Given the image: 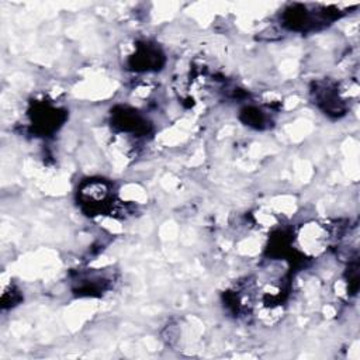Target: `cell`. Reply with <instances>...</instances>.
<instances>
[{"instance_id":"obj_1","label":"cell","mask_w":360,"mask_h":360,"mask_svg":"<svg viewBox=\"0 0 360 360\" xmlns=\"http://www.w3.org/2000/svg\"><path fill=\"white\" fill-rule=\"evenodd\" d=\"M79 198L90 211H100L111 200L110 184L101 179L87 180L79 188Z\"/></svg>"}]
</instances>
